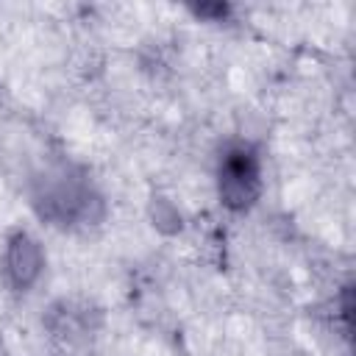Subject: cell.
Returning <instances> with one entry per match:
<instances>
[{
    "label": "cell",
    "mask_w": 356,
    "mask_h": 356,
    "mask_svg": "<svg viewBox=\"0 0 356 356\" xmlns=\"http://www.w3.org/2000/svg\"><path fill=\"white\" fill-rule=\"evenodd\" d=\"M33 211L58 228L95 225L103 220V197L92 181L72 167H50L31 181Z\"/></svg>",
    "instance_id": "6da1fadb"
},
{
    "label": "cell",
    "mask_w": 356,
    "mask_h": 356,
    "mask_svg": "<svg viewBox=\"0 0 356 356\" xmlns=\"http://www.w3.org/2000/svg\"><path fill=\"white\" fill-rule=\"evenodd\" d=\"M261 159L259 153L239 142L225 147L217 164V195L228 211H248L261 197Z\"/></svg>",
    "instance_id": "7a4b0ae2"
},
{
    "label": "cell",
    "mask_w": 356,
    "mask_h": 356,
    "mask_svg": "<svg viewBox=\"0 0 356 356\" xmlns=\"http://www.w3.org/2000/svg\"><path fill=\"white\" fill-rule=\"evenodd\" d=\"M0 270L8 289L28 292L42 278V270H44V250L39 239L28 231H14L3 245Z\"/></svg>",
    "instance_id": "3957f363"
},
{
    "label": "cell",
    "mask_w": 356,
    "mask_h": 356,
    "mask_svg": "<svg viewBox=\"0 0 356 356\" xmlns=\"http://www.w3.org/2000/svg\"><path fill=\"white\" fill-rule=\"evenodd\" d=\"M44 325L56 339L67 345H81L95 334L97 312H92L86 303H78V300H58L47 309Z\"/></svg>",
    "instance_id": "277c9868"
}]
</instances>
